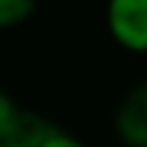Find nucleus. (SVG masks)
<instances>
[{
	"label": "nucleus",
	"instance_id": "nucleus-4",
	"mask_svg": "<svg viewBox=\"0 0 147 147\" xmlns=\"http://www.w3.org/2000/svg\"><path fill=\"white\" fill-rule=\"evenodd\" d=\"M38 8V0H0V30L25 25Z\"/></svg>",
	"mask_w": 147,
	"mask_h": 147
},
{
	"label": "nucleus",
	"instance_id": "nucleus-2",
	"mask_svg": "<svg viewBox=\"0 0 147 147\" xmlns=\"http://www.w3.org/2000/svg\"><path fill=\"white\" fill-rule=\"evenodd\" d=\"M112 125L125 147H147V82L131 87L120 98Z\"/></svg>",
	"mask_w": 147,
	"mask_h": 147
},
{
	"label": "nucleus",
	"instance_id": "nucleus-3",
	"mask_svg": "<svg viewBox=\"0 0 147 147\" xmlns=\"http://www.w3.org/2000/svg\"><path fill=\"white\" fill-rule=\"evenodd\" d=\"M57 128L60 125H55L49 117L38 115V112L19 109L16 123H14V128H11L8 142H14V144H19V147H41L55 131H57Z\"/></svg>",
	"mask_w": 147,
	"mask_h": 147
},
{
	"label": "nucleus",
	"instance_id": "nucleus-1",
	"mask_svg": "<svg viewBox=\"0 0 147 147\" xmlns=\"http://www.w3.org/2000/svg\"><path fill=\"white\" fill-rule=\"evenodd\" d=\"M106 30L125 52L147 55V0H106Z\"/></svg>",
	"mask_w": 147,
	"mask_h": 147
},
{
	"label": "nucleus",
	"instance_id": "nucleus-7",
	"mask_svg": "<svg viewBox=\"0 0 147 147\" xmlns=\"http://www.w3.org/2000/svg\"><path fill=\"white\" fill-rule=\"evenodd\" d=\"M0 147H19V144H14V142H0Z\"/></svg>",
	"mask_w": 147,
	"mask_h": 147
},
{
	"label": "nucleus",
	"instance_id": "nucleus-5",
	"mask_svg": "<svg viewBox=\"0 0 147 147\" xmlns=\"http://www.w3.org/2000/svg\"><path fill=\"white\" fill-rule=\"evenodd\" d=\"M19 109H22V106L16 104L3 87H0V142H8L11 128H14V123H16Z\"/></svg>",
	"mask_w": 147,
	"mask_h": 147
},
{
	"label": "nucleus",
	"instance_id": "nucleus-6",
	"mask_svg": "<svg viewBox=\"0 0 147 147\" xmlns=\"http://www.w3.org/2000/svg\"><path fill=\"white\" fill-rule=\"evenodd\" d=\"M41 147H87V144H84L79 136H74V134L63 131V128H57V131H55Z\"/></svg>",
	"mask_w": 147,
	"mask_h": 147
}]
</instances>
